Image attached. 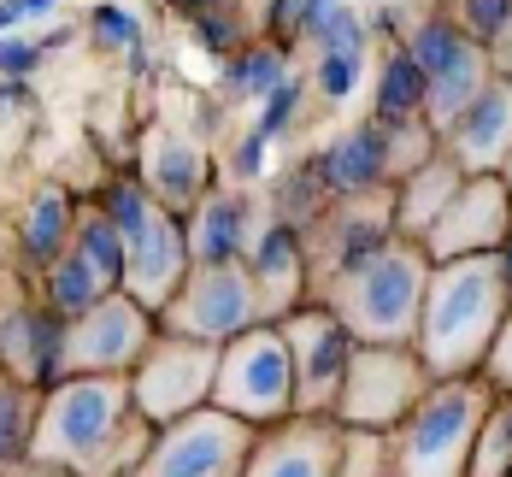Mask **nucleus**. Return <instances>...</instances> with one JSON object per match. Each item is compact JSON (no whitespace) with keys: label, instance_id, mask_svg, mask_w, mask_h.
Wrapping results in <instances>:
<instances>
[{"label":"nucleus","instance_id":"obj_1","mask_svg":"<svg viewBox=\"0 0 512 477\" xmlns=\"http://www.w3.org/2000/svg\"><path fill=\"white\" fill-rule=\"evenodd\" d=\"M154 442V424L136 413L130 377H65L42 395L30 460L71 477H130Z\"/></svg>","mask_w":512,"mask_h":477},{"label":"nucleus","instance_id":"obj_25","mask_svg":"<svg viewBox=\"0 0 512 477\" xmlns=\"http://www.w3.org/2000/svg\"><path fill=\"white\" fill-rule=\"evenodd\" d=\"M289 71H295V53L254 36L248 48H236L230 59H218V101L224 106H259Z\"/></svg>","mask_w":512,"mask_h":477},{"label":"nucleus","instance_id":"obj_24","mask_svg":"<svg viewBox=\"0 0 512 477\" xmlns=\"http://www.w3.org/2000/svg\"><path fill=\"white\" fill-rule=\"evenodd\" d=\"M460 183H465V171L442 154V148L424 159L418 171H407V177L395 183V236H401V242H424V230L442 218V207L454 201Z\"/></svg>","mask_w":512,"mask_h":477},{"label":"nucleus","instance_id":"obj_35","mask_svg":"<svg viewBox=\"0 0 512 477\" xmlns=\"http://www.w3.org/2000/svg\"><path fill=\"white\" fill-rule=\"evenodd\" d=\"M448 12L460 18V30L471 42H489V36L512 18V0H448Z\"/></svg>","mask_w":512,"mask_h":477},{"label":"nucleus","instance_id":"obj_14","mask_svg":"<svg viewBox=\"0 0 512 477\" xmlns=\"http://www.w3.org/2000/svg\"><path fill=\"white\" fill-rule=\"evenodd\" d=\"M424 260H465V254H507L512 248V189L501 177H465L442 218L424 230Z\"/></svg>","mask_w":512,"mask_h":477},{"label":"nucleus","instance_id":"obj_23","mask_svg":"<svg viewBox=\"0 0 512 477\" xmlns=\"http://www.w3.org/2000/svg\"><path fill=\"white\" fill-rule=\"evenodd\" d=\"M77 212H83V195H71L65 183H42L24 207H18V224H12V254H18V277L36 283L65 248H71V230H77Z\"/></svg>","mask_w":512,"mask_h":477},{"label":"nucleus","instance_id":"obj_43","mask_svg":"<svg viewBox=\"0 0 512 477\" xmlns=\"http://www.w3.org/2000/svg\"><path fill=\"white\" fill-rule=\"evenodd\" d=\"M165 6H171V12H177L183 24H189V18H201V12H212V6H224V0H165Z\"/></svg>","mask_w":512,"mask_h":477},{"label":"nucleus","instance_id":"obj_34","mask_svg":"<svg viewBox=\"0 0 512 477\" xmlns=\"http://www.w3.org/2000/svg\"><path fill=\"white\" fill-rule=\"evenodd\" d=\"M254 36L259 42H277V48H289V53H301V0H259Z\"/></svg>","mask_w":512,"mask_h":477},{"label":"nucleus","instance_id":"obj_10","mask_svg":"<svg viewBox=\"0 0 512 477\" xmlns=\"http://www.w3.org/2000/svg\"><path fill=\"white\" fill-rule=\"evenodd\" d=\"M212 377H218V342H195V336H171L159 330L148 354L130 371V395L136 413L154 424H171L195 407H212Z\"/></svg>","mask_w":512,"mask_h":477},{"label":"nucleus","instance_id":"obj_11","mask_svg":"<svg viewBox=\"0 0 512 477\" xmlns=\"http://www.w3.org/2000/svg\"><path fill=\"white\" fill-rule=\"evenodd\" d=\"M389 236H395V189L354 195V201H324V212L301 230V248H307V301L324 283H336L348 265L377 254Z\"/></svg>","mask_w":512,"mask_h":477},{"label":"nucleus","instance_id":"obj_7","mask_svg":"<svg viewBox=\"0 0 512 477\" xmlns=\"http://www.w3.org/2000/svg\"><path fill=\"white\" fill-rule=\"evenodd\" d=\"M424 389H430V371H424V360L412 348L354 342L348 377H342V395H336L330 419L342 424V430H377V436H389L418 407Z\"/></svg>","mask_w":512,"mask_h":477},{"label":"nucleus","instance_id":"obj_17","mask_svg":"<svg viewBox=\"0 0 512 477\" xmlns=\"http://www.w3.org/2000/svg\"><path fill=\"white\" fill-rule=\"evenodd\" d=\"M189 236H183V218L177 212L154 207L142 224L124 230V295L148 313H165V301L183 289L189 277Z\"/></svg>","mask_w":512,"mask_h":477},{"label":"nucleus","instance_id":"obj_4","mask_svg":"<svg viewBox=\"0 0 512 477\" xmlns=\"http://www.w3.org/2000/svg\"><path fill=\"white\" fill-rule=\"evenodd\" d=\"M495 407L489 377H442L389 430V477H465L477 430Z\"/></svg>","mask_w":512,"mask_h":477},{"label":"nucleus","instance_id":"obj_44","mask_svg":"<svg viewBox=\"0 0 512 477\" xmlns=\"http://www.w3.org/2000/svg\"><path fill=\"white\" fill-rule=\"evenodd\" d=\"M12 30H24V12H18V0H0V36H12Z\"/></svg>","mask_w":512,"mask_h":477},{"label":"nucleus","instance_id":"obj_36","mask_svg":"<svg viewBox=\"0 0 512 477\" xmlns=\"http://www.w3.org/2000/svg\"><path fill=\"white\" fill-rule=\"evenodd\" d=\"M42 65H48V59H42V48H36V36H24V30L0 36V77H6V83H30Z\"/></svg>","mask_w":512,"mask_h":477},{"label":"nucleus","instance_id":"obj_8","mask_svg":"<svg viewBox=\"0 0 512 477\" xmlns=\"http://www.w3.org/2000/svg\"><path fill=\"white\" fill-rule=\"evenodd\" d=\"M248 448H254V424L230 419L218 407H195L183 419L159 424L130 477H242Z\"/></svg>","mask_w":512,"mask_h":477},{"label":"nucleus","instance_id":"obj_41","mask_svg":"<svg viewBox=\"0 0 512 477\" xmlns=\"http://www.w3.org/2000/svg\"><path fill=\"white\" fill-rule=\"evenodd\" d=\"M0 477H71V472H59V466H42V460H18V466H6Z\"/></svg>","mask_w":512,"mask_h":477},{"label":"nucleus","instance_id":"obj_5","mask_svg":"<svg viewBox=\"0 0 512 477\" xmlns=\"http://www.w3.org/2000/svg\"><path fill=\"white\" fill-rule=\"evenodd\" d=\"M407 59L424 71V124L442 136L465 106L489 89V53L460 30V18L448 12V0H418L407 6V30H401Z\"/></svg>","mask_w":512,"mask_h":477},{"label":"nucleus","instance_id":"obj_33","mask_svg":"<svg viewBox=\"0 0 512 477\" xmlns=\"http://www.w3.org/2000/svg\"><path fill=\"white\" fill-rule=\"evenodd\" d=\"M265 171H271V142L259 136L254 124H248V130H236V136H224V154H218V183H230V189H254Z\"/></svg>","mask_w":512,"mask_h":477},{"label":"nucleus","instance_id":"obj_19","mask_svg":"<svg viewBox=\"0 0 512 477\" xmlns=\"http://www.w3.org/2000/svg\"><path fill=\"white\" fill-rule=\"evenodd\" d=\"M307 165H312V177L324 183L330 201H354V195L395 189V177H389V148H383L377 118H354V124H342L336 136H324L307 154Z\"/></svg>","mask_w":512,"mask_h":477},{"label":"nucleus","instance_id":"obj_3","mask_svg":"<svg viewBox=\"0 0 512 477\" xmlns=\"http://www.w3.org/2000/svg\"><path fill=\"white\" fill-rule=\"evenodd\" d=\"M424 283H430V260L418 242L389 236L377 254L348 265L336 283H324L312 301L342 318V330L354 342H377V348H412L418 330V307H424Z\"/></svg>","mask_w":512,"mask_h":477},{"label":"nucleus","instance_id":"obj_26","mask_svg":"<svg viewBox=\"0 0 512 477\" xmlns=\"http://www.w3.org/2000/svg\"><path fill=\"white\" fill-rule=\"evenodd\" d=\"M377 124H395V118H424V71L407 59V48L377 53V77H371V112Z\"/></svg>","mask_w":512,"mask_h":477},{"label":"nucleus","instance_id":"obj_38","mask_svg":"<svg viewBox=\"0 0 512 477\" xmlns=\"http://www.w3.org/2000/svg\"><path fill=\"white\" fill-rule=\"evenodd\" d=\"M483 53H489V71L512 83V18L501 24V30H495V36H489V42H483Z\"/></svg>","mask_w":512,"mask_h":477},{"label":"nucleus","instance_id":"obj_30","mask_svg":"<svg viewBox=\"0 0 512 477\" xmlns=\"http://www.w3.org/2000/svg\"><path fill=\"white\" fill-rule=\"evenodd\" d=\"M189 42L201 53H212V59H230L236 48L254 42V12L242 0H224V6H212L201 18H189Z\"/></svg>","mask_w":512,"mask_h":477},{"label":"nucleus","instance_id":"obj_28","mask_svg":"<svg viewBox=\"0 0 512 477\" xmlns=\"http://www.w3.org/2000/svg\"><path fill=\"white\" fill-rule=\"evenodd\" d=\"M36 413H42V389H30L24 377L0 371V472L18 466V460H30Z\"/></svg>","mask_w":512,"mask_h":477},{"label":"nucleus","instance_id":"obj_12","mask_svg":"<svg viewBox=\"0 0 512 477\" xmlns=\"http://www.w3.org/2000/svg\"><path fill=\"white\" fill-rule=\"evenodd\" d=\"M154 336L159 318L136 307L124 289H112L83 318L65 324V377H130Z\"/></svg>","mask_w":512,"mask_h":477},{"label":"nucleus","instance_id":"obj_29","mask_svg":"<svg viewBox=\"0 0 512 477\" xmlns=\"http://www.w3.org/2000/svg\"><path fill=\"white\" fill-rule=\"evenodd\" d=\"M365 71H371V53H312L307 65V89L318 106H348L365 89Z\"/></svg>","mask_w":512,"mask_h":477},{"label":"nucleus","instance_id":"obj_22","mask_svg":"<svg viewBox=\"0 0 512 477\" xmlns=\"http://www.w3.org/2000/svg\"><path fill=\"white\" fill-rule=\"evenodd\" d=\"M248 277L259 289V307H265V324L289 318L295 307H307V248H301V230L283 224V218H259L254 242H248Z\"/></svg>","mask_w":512,"mask_h":477},{"label":"nucleus","instance_id":"obj_31","mask_svg":"<svg viewBox=\"0 0 512 477\" xmlns=\"http://www.w3.org/2000/svg\"><path fill=\"white\" fill-rule=\"evenodd\" d=\"M307 101H312V89H307V71L295 65L265 101L254 106V130L265 136V142H289L295 130H301V118H307Z\"/></svg>","mask_w":512,"mask_h":477},{"label":"nucleus","instance_id":"obj_2","mask_svg":"<svg viewBox=\"0 0 512 477\" xmlns=\"http://www.w3.org/2000/svg\"><path fill=\"white\" fill-rule=\"evenodd\" d=\"M507 307V254H465V260L430 265L418 330H412V354L424 360L430 383L477 377L507 324Z\"/></svg>","mask_w":512,"mask_h":477},{"label":"nucleus","instance_id":"obj_9","mask_svg":"<svg viewBox=\"0 0 512 477\" xmlns=\"http://www.w3.org/2000/svg\"><path fill=\"white\" fill-rule=\"evenodd\" d=\"M265 324V307H259V289L248 277V265H189L183 289L165 301L159 313V330L171 336H195V342H230L242 330Z\"/></svg>","mask_w":512,"mask_h":477},{"label":"nucleus","instance_id":"obj_40","mask_svg":"<svg viewBox=\"0 0 512 477\" xmlns=\"http://www.w3.org/2000/svg\"><path fill=\"white\" fill-rule=\"evenodd\" d=\"M59 6H65V0H18L24 24H42V18H59Z\"/></svg>","mask_w":512,"mask_h":477},{"label":"nucleus","instance_id":"obj_18","mask_svg":"<svg viewBox=\"0 0 512 477\" xmlns=\"http://www.w3.org/2000/svg\"><path fill=\"white\" fill-rule=\"evenodd\" d=\"M336 466H342V424L295 413L271 430H254L242 477H336Z\"/></svg>","mask_w":512,"mask_h":477},{"label":"nucleus","instance_id":"obj_21","mask_svg":"<svg viewBox=\"0 0 512 477\" xmlns=\"http://www.w3.org/2000/svg\"><path fill=\"white\" fill-rule=\"evenodd\" d=\"M265 201L248 189H230V183H212L195 207L183 212V236H189V260L195 265H236L248 260V242H254Z\"/></svg>","mask_w":512,"mask_h":477},{"label":"nucleus","instance_id":"obj_13","mask_svg":"<svg viewBox=\"0 0 512 477\" xmlns=\"http://www.w3.org/2000/svg\"><path fill=\"white\" fill-rule=\"evenodd\" d=\"M283 342H289V366H295V413L307 419H330L336 395H342V377H348V354H354V336L342 330V318L330 307H295L289 318H277Z\"/></svg>","mask_w":512,"mask_h":477},{"label":"nucleus","instance_id":"obj_6","mask_svg":"<svg viewBox=\"0 0 512 477\" xmlns=\"http://www.w3.org/2000/svg\"><path fill=\"white\" fill-rule=\"evenodd\" d=\"M212 407L254 430L295 419V366H289V342L277 324H254L218 348Z\"/></svg>","mask_w":512,"mask_h":477},{"label":"nucleus","instance_id":"obj_20","mask_svg":"<svg viewBox=\"0 0 512 477\" xmlns=\"http://www.w3.org/2000/svg\"><path fill=\"white\" fill-rule=\"evenodd\" d=\"M442 154L460 165L465 177H501L512 165V83L489 77V89L465 106L442 130Z\"/></svg>","mask_w":512,"mask_h":477},{"label":"nucleus","instance_id":"obj_39","mask_svg":"<svg viewBox=\"0 0 512 477\" xmlns=\"http://www.w3.org/2000/svg\"><path fill=\"white\" fill-rule=\"evenodd\" d=\"M71 42H77V30H71V24H53V30H42V36H36L42 59H53V53H59V48H71Z\"/></svg>","mask_w":512,"mask_h":477},{"label":"nucleus","instance_id":"obj_32","mask_svg":"<svg viewBox=\"0 0 512 477\" xmlns=\"http://www.w3.org/2000/svg\"><path fill=\"white\" fill-rule=\"evenodd\" d=\"M83 36H89L95 53H130L136 42H148V24H142V12L124 6V0H95V6L83 12Z\"/></svg>","mask_w":512,"mask_h":477},{"label":"nucleus","instance_id":"obj_37","mask_svg":"<svg viewBox=\"0 0 512 477\" xmlns=\"http://www.w3.org/2000/svg\"><path fill=\"white\" fill-rule=\"evenodd\" d=\"M483 377H489L495 395H512V307H507V324H501L495 348H489V360H483Z\"/></svg>","mask_w":512,"mask_h":477},{"label":"nucleus","instance_id":"obj_45","mask_svg":"<svg viewBox=\"0 0 512 477\" xmlns=\"http://www.w3.org/2000/svg\"><path fill=\"white\" fill-rule=\"evenodd\" d=\"M507 295H512V248H507Z\"/></svg>","mask_w":512,"mask_h":477},{"label":"nucleus","instance_id":"obj_16","mask_svg":"<svg viewBox=\"0 0 512 477\" xmlns=\"http://www.w3.org/2000/svg\"><path fill=\"white\" fill-rule=\"evenodd\" d=\"M0 371L24 377L42 395L65 383V318H53L36 301V283H18L12 295H0Z\"/></svg>","mask_w":512,"mask_h":477},{"label":"nucleus","instance_id":"obj_15","mask_svg":"<svg viewBox=\"0 0 512 477\" xmlns=\"http://www.w3.org/2000/svg\"><path fill=\"white\" fill-rule=\"evenodd\" d=\"M136 177L148 183V195H154L159 207L183 218L218 183V154L206 148L201 130H183V124L154 118L142 130V148H136Z\"/></svg>","mask_w":512,"mask_h":477},{"label":"nucleus","instance_id":"obj_42","mask_svg":"<svg viewBox=\"0 0 512 477\" xmlns=\"http://www.w3.org/2000/svg\"><path fill=\"white\" fill-rule=\"evenodd\" d=\"M124 65H130V77H148V71H154V48H148V42H136V48L124 53Z\"/></svg>","mask_w":512,"mask_h":477},{"label":"nucleus","instance_id":"obj_27","mask_svg":"<svg viewBox=\"0 0 512 477\" xmlns=\"http://www.w3.org/2000/svg\"><path fill=\"white\" fill-rule=\"evenodd\" d=\"M65 254L83 265L106 295L124 289V236H118V224H112L106 212H95L89 201L77 212V230H71V248H65Z\"/></svg>","mask_w":512,"mask_h":477}]
</instances>
